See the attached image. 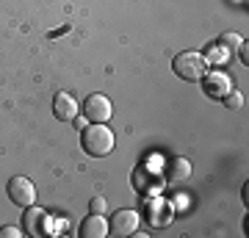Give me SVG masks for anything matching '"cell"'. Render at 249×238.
I'll return each mask as SVG.
<instances>
[{"label": "cell", "instance_id": "15", "mask_svg": "<svg viewBox=\"0 0 249 238\" xmlns=\"http://www.w3.org/2000/svg\"><path fill=\"white\" fill-rule=\"evenodd\" d=\"M22 236V227H0V238H19Z\"/></svg>", "mask_w": 249, "mask_h": 238}, {"label": "cell", "instance_id": "7", "mask_svg": "<svg viewBox=\"0 0 249 238\" xmlns=\"http://www.w3.org/2000/svg\"><path fill=\"white\" fill-rule=\"evenodd\" d=\"M83 114L89 122H108L114 116V106L106 94H89L86 103H83Z\"/></svg>", "mask_w": 249, "mask_h": 238}, {"label": "cell", "instance_id": "3", "mask_svg": "<svg viewBox=\"0 0 249 238\" xmlns=\"http://www.w3.org/2000/svg\"><path fill=\"white\" fill-rule=\"evenodd\" d=\"M139 224H142V216L139 211L133 208H122V211H116L108 221V233L116 238H127V236H136L139 233Z\"/></svg>", "mask_w": 249, "mask_h": 238}, {"label": "cell", "instance_id": "6", "mask_svg": "<svg viewBox=\"0 0 249 238\" xmlns=\"http://www.w3.org/2000/svg\"><path fill=\"white\" fill-rule=\"evenodd\" d=\"M6 194H9V200L17 205V208H28V205H34V200H36V188H34V183H31L28 177L17 175V177L9 180Z\"/></svg>", "mask_w": 249, "mask_h": 238}, {"label": "cell", "instance_id": "18", "mask_svg": "<svg viewBox=\"0 0 249 238\" xmlns=\"http://www.w3.org/2000/svg\"><path fill=\"white\" fill-rule=\"evenodd\" d=\"M241 197H244V205H247V197H249V183H244V188H241Z\"/></svg>", "mask_w": 249, "mask_h": 238}, {"label": "cell", "instance_id": "14", "mask_svg": "<svg viewBox=\"0 0 249 238\" xmlns=\"http://www.w3.org/2000/svg\"><path fill=\"white\" fill-rule=\"evenodd\" d=\"M244 42L238 34H222L219 36V44H224V47H238V44Z\"/></svg>", "mask_w": 249, "mask_h": 238}, {"label": "cell", "instance_id": "9", "mask_svg": "<svg viewBox=\"0 0 249 238\" xmlns=\"http://www.w3.org/2000/svg\"><path fill=\"white\" fill-rule=\"evenodd\" d=\"M53 114L61 122H72L78 116V100L72 97V94H67V92H58L53 97Z\"/></svg>", "mask_w": 249, "mask_h": 238}, {"label": "cell", "instance_id": "16", "mask_svg": "<svg viewBox=\"0 0 249 238\" xmlns=\"http://www.w3.org/2000/svg\"><path fill=\"white\" fill-rule=\"evenodd\" d=\"M91 213H106V200L103 197H94L91 200Z\"/></svg>", "mask_w": 249, "mask_h": 238}, {"label": "cell", "instance_id": "11", "mask_svg": "<svg viewBox=\"0 0 249 238\" xmlns=\"http://www.w3.org/2000/svg\"><path fill=\"white\" fill-rule=\"evenodd\" d=\"M166 177L169 180H188L191 177V164L186 158H172L166 164Z\"/></svg>", "mask_w": 249, "mask_h": 238}, {"label": "cell", "instance_id": "5", "mask_svg": "<svg viewBox=\"0 0 249 238\" xmlns=\"http://www.w3.org/2000/svg\"><path fill=\"white\" fill-rule=\"evenodd\" d=\"M202 89L211 100H224L232 92V80H230V75L222 72V70H208L205 78H202Z\"/></svg>", "mask_w": 249, "mask_h": 238}, {"label": "cell", "instance_id": "1", "mask_svg": "<svg viewBox=\"0 0 249 238\" xmlns=\"http://www.w3.org/2000/svg\"><path fill=\"white\" fill-rule=\"evenodd\" d=\"M114 144H116L114 133H111V128L106 122H91L89 128L80 130V147L91 158H106V155H111Z\"/></svg>", "mask_w": 249, "mask_h": 238}, {"label": "cell", "instance_id": "4", "mask_svg": "<svg viewBox=\"0 0 249 238\" xmlns=\"http://www.w3.org/2000/svg\"><path fill=\"white\" fill-rule=\"evenodd\" d=\"M144 213H147V221H150L152 227H169L172 221H175V205H172L169 200L155 197V194L147 200Z\"/></svg>", "mask_w": 249, "mask_h": 238}, {"label": "cell", "instance_id": "8", "mask_svg": "<svg viewBox=\"0 0 249 238\" xmlns=\"http://www.w3.org/2000/svg\"><path fill=\"white\" fill-rule=\"evenodd\" d=\"M45 224H47V213L36 205H28L25 213H22V230H25L31 238L45 236Z\"/></svg>", "mask_w": 249, "mask_h": 238}, {"label": "cell", "instance_id": "12", "mask_svg": "<svg viewBox=\"0 0 249 238\" xmlns=\"http://www.w3.org/2000/svg\"><path fill=\"white\" fill-rule=\"evenodd\" d=\"M205 58H208V64H211V67H222V64L230 61V50H227L224 44H213V47L205 53Z\"/></svg>", "mask_w": 249, "mask_h": 238}, {"label": "cell", "instance_id": "2", "mask_svg": "<svg viewBox=\"0 0 249 238\" xmlns=\"http://www.w3.org/2000/svg\"><path fill=\"white\" fill-rule=\"evenodd\" d=\"M172 70L175 75L188 83H196V80L205 78V72L211 70V64L205 58V53H196V50H186V53H178L175 61H172Z\"/></svg>", "mask_w": 249, "mask_h": 238}, {"label": "cell", "instance_id": "17", "mask_svg": "<svg viewBox=\"0 0 249 238\" xmlns=\"http://www.w3.org/2000/svg\"><path fill=\"white\" fill-rule=\"evenodd\" d=\"M238 55L244 58V64H247V58H249V47H247V42H241V44H238Z\"/></svg>", "mask_w": 249, "mask_h": 238}, {"label": "cell", "instance_id": "10", "mask_svg": "<svg viewBox=\"0 0 249 238\" xmlns=\"http://www.w3.org/2000/svg\"><path fill=\"white\" fill-rule=\"evenodd\" d=\"M80 238H106L108 236V219H103V213H91L80 221L78 230Z\"/></svg>", "mask_w": 249, "mask_h": 238}, {"label": "cell", "instance_id": "13", "mask_svg": "<svg viewBox=\"0 0 249 238\" xmlns=\"http://www.w3.org/2000/svg\"><path fill=\"white\" fill-rule=\"evenodd\" d=\"M222 103H224L227 108H230V111H241V108H244V94L232 89V92H230V94H227V97L222 100Z\"/></svg>", "mask_w": 249, "mask_h": 238}]
</instances>
